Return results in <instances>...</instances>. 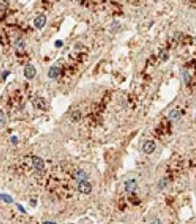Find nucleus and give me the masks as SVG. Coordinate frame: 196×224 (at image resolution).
<instances>
[{"instance_id": "f257e3e1", "label": "nucleus", "mask_w": 196, "mask_h": 224, "mask_svg": "<svg viewBox=\"0 0 196 224\" xmlns=\"http://www.w3.org/2000/svg\"><path fill=\"white\" fill-rule=\"evenodd\" d=\"M77 189H79V192H81V193L89 194L91 193V191H92V185H91L87 180H86V182H81V183H79Z\"/></svg>"}, {"instance_id": "f03ea898", "label": "nucleus", "mask_w": 196, "mask_h": 224, "mask_svg": "<svg viewBox=\"0 0 196 224\" xmlns=\"http://www.w3.org/2000/svg\"><path fill=\"white\" fill-rule=\"evenodd\" d=\"M142 149H144V151L146 153H151L155 151V149H156V143H154V141H151V140H149V141H146V143H144V147H142Z\"/></svg>"}, {"instance_id": "7ed1b4c3", "label": "nucleus", "mask_w": 196, "mask_h": 224, "mask_svg": "<svg viewBox=\"0 0 196 224\" xmlns=\"http://www.w3.org/2000/svg\"><path fill=\"white\" fill-rule=\"evenodd\" d=\"M31 161H33V166H34V168H36L37 170H43L44 169V161H43V159L39 157H33L31 158Z\"/></svg>"}, {"instance_id": "20e7f679", "label": "nucleus", "mask_w": 196, "mask_h": 224, "mask_svg": "<svg viewBox=\"0 0 196 224\" xmlns=\"http://www.w3.org/2000/svg\"><path fill=\"white\" fill-rule=\"evenodd\" d=\"M74 177H75V179L79 182V183H81V182H86L87 175H86V173L84 172V170L79 169V170H76L75 173H74Z\"/></svg>"}, {"instance_id": "39448f33", "label": "nucleus", "mask_w": 196, "mask_h": 224, "mask_svg": "<svg viewBox=\"0 0 196 224\" xmlns=\"http://www.w3.org/2000/svg\"><path fill=\"white\" fill-rule=\"evenodd\" d=\"M24 73H25V76L27 79H33L36 75V68L33 65H27L24 70Z\"/></svg>"}, {"instance_id": "423d86ee", "label": "nucleus", "mask_w": 196, "mask_h": 224, "mask_svg": "<svg viewBox=\"0 0 196 224\" xmlns=\"http://www.w3.org/2000/svg\"><path fill=\"white\" fill-rule=\"evenodd\" d=\"M45 24H46V17L44 15L38 16L37 18H35V20H34V25H35V27L38 28V29L43 28Z\"/></svg>"}, {"instance_id": "0eeeda50", "label": "nucleus", "mask_w": 196, "mask_h": 224, "mask_svg": "<svg viewBox=\"0 0 196 224\" xmlns=\"http://www.w3.org/2000/svg\"><path fill=\"white\" fill-rule=\"evenodd\" d=\"M126 186V191L127 192H135L137 189V183L135 179H129L125 183Z\"/></svg>"}, {"instance_id": "6e6552de", "label": "nucleus", "mask_w": 196, "mask_h": 224, "mask_svg": "<svg viewBox=\"0 0 196 224\" xmlns=\"http://www.w3.org/2000/svg\"><path fill=\"white\" fill-rule=\"evenodd\" d=\"M60 70L58 67L52 66L50 68V71H48V76H50V79H56V77L60 75Z\"/></svg>"}, {"instance_id": "1a4fd4ad", "label": "nucleus", "mask_w": 196, "mask_h": 224, "mask_svg": "<svg viewBox=\"0 0 196 224\" xmlns=\"http://www.w3.org/2000/svg\"><path fill=\"white\" fill-rule=\"evenodd\" d=\"M179 118H181V112L178 110H171L169 112V119L173 120V121H177Z\"/></svg>"}, {"instance_id": "9d476101", "label": "nucleus", "mask_w": 196, "mask_h": 224, "mask_svg": "<svg viewBox=\"0 0 196 224\" xmlns=\"http://www.w3.org/2000/svg\"><path fill=\"white\" fill-rule=\"evenodd\" d=\"M15 47L17 48V49H19V51L24 49V47H25V43H24V41L20 39V38H18V39L15 41Z\"/></svg>"}, {"instance_id": "9b49d317", "label": "nucleus", "mask_w": 196, "mask_h": 224, "mask_svg": "<svg viewBox=\"0 0 196 224\" xmlns=\"http://www.w3.org/2000/svg\"><path fill=\"white\" fill-rule=\"evenodd\" d=\"M0 199L5 201L7 203H12V202H14V199H11L9 195H6V194H0Z\"/></svg>"}, {"instance_id": "f8f14e48", "label": "nucleus", "mask_w": 196, "mask_h": 224, "mask_svg": "<svg viewBox=\"0 0 196 224\" xmlns=\"http://www.w3.org/2000/svg\"><path fill=\"white\" fill-rule=\"evenodd\" d=\"M81 119V112H79V111H74L73 113H72V120L73 121H79Z\"/></svg>"}, {"instance_id": "ddd939ff", "label": "nucleus", "mask_w": 196, "mask_h": 224, "mask_svg": "<svg viewBox=\"0 0 196 224\" xmlns=\"http://www.w3.org/2000/svg\"><path fill=\"white\" fill-rule=\"evenodd\" d=\"M159 57H160V60H162V61H167V60H168V52L161 51L160 53H159Z\"/></svg>"}, {"instance_id": "4468645a", "label": "nucleus", "mask_w": 196, "mask_h": 224, "mask_svg": "<svg viewBox=\"0 0 196 224\" xmlns=\"http://www.w3.org/2000/svg\"><path fill=\"white\" fill-rule=\"evenodd\" d=\"M183 76H184V81H185V83L186 84H188L189 83V81H191V76H189V74L187 73L186 71L183 73Z\"/></svg>"}, {"instance_id": "2eb2a0df", "label": "nucleus", "mask_w": 196, "mask_h": 224, "mask_svg": "<svg viewBox=\"0 0 196 224\" xmlns=\"http://www.w3.org/2000/svg\"><path fill=\"white\" fill-rule=\"evenodd\" d=\"M6 123V117L4 113H0V126H4Z\"/></svg>"}, {"instance_id": "dca6fc26", "label": "nucleus", "mask_w": 196, "mask_h": 224, "mask_svg": "<svg viewBox=\"0 0 196 224\" xmlns=\"http://www.w3.org/2000/svg\"><path fill=\"white\" fill-rule=\"evenodd\" d=\"M166 184H167V180H166V179H165V178L161 179L160 183H159V187H160V188H165V187H166Z\"/></svg>"}, {"instance_id": "f3484780", "label": "nucleus", "mask_w": 196, "mask_h": 224, "mask_svg": "<svg viewBox=\"0 0 196 224\" xmlns=\"http://www.w3.org/2000/svg\"><path fill=\"white\" fill-rule=\"evenodd\" d=\"M181 37H183V34H181V33H176V34H175V39H177V41L181 39Z\"/></svg>"}, {"instance_id": "a211bd4d", "label": "nucleus", "mask_w": 196, "mask_h": 224, "mask_svg": "<svg viewBox=\"0 0 196 224\" xmlns=\"http://www.w3.org/2000/svg\"><path fill=\"white\" fill-rule=\"evenodd\" d=\"M55 46H56V47H62V46H63V41H55Z\"/></svg>"}, {"instance_id": "6ab92c4d", "label": "nucleus", "mask_w": 196, "mask_h": 224, "mask_svg": "<svg viewBox=\"0 0 196 224\" xmlns=\"http://www.w3.org/2000/svg\"><path fill=\"white\" fill-rule=\"evenodd\" d=\"M150 224H162V223H161L160 220H154V221H152Z\"/></svg>"}, {"instance_id": "aec40b11", "label": "nucleus", "mask_w": 196, "mask_h": 224, "mask_svg": "<svg viewBox=\"0 0 196 224\" xmlns=\"http://www.w3.org/2000/svg\"><path fill=\"white\" fill-rule=\"evenodd\" d=\"M11 140H12L14 143H17V138H16V137H14V138H12V139H11Z\"/></svg>"}, {"instance_id": "412c9836", "label": "nucleus", "mask_w": 196, "mask_h": 224, "mask_svg": "<svg viewBox=\"0 0 196 224\" xmlns=\"http://www.w3.org/2000/svg\"><path fill=\"white\" fill-rule=\"evenodd\" d=\"M44 224H55L54 222H45Z\"/></svg>"}]
</instances>
